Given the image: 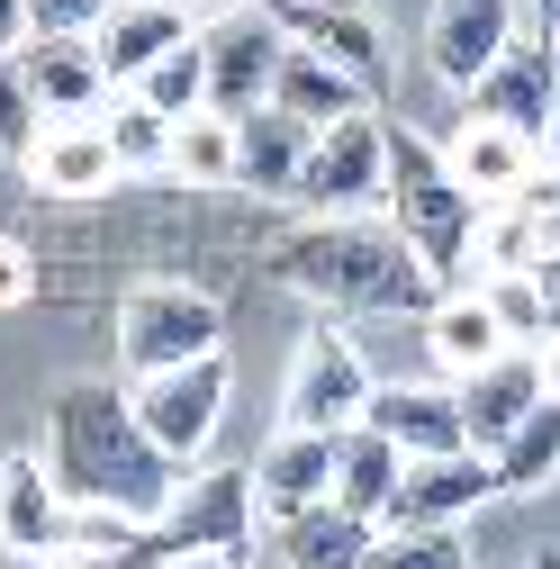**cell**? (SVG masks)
<instances>
[{"instance_id": "obj_4", "label": "cell", "mask_w": 560, "mask_h": 569, "mask_svg": "<svg viewBox=\"0 0 560 569\" xmlns=\"http://www.w3.org/2000/svg\"><path fill=\"white\" fill-rule=\"evenodd\" d=\"M227 343V308L208 290H181V280H146V290H127L118 308V371L127 380H154V371H181L199 352Z\"/></svg>"}, {"instance_id": "obj_15", "label": "cell", "mask_w": 560, "mask_h": 569, "mask_svg": "<svg viewBox=\"0 0 560 569\" xmlns=\"http://www.w3.org/2000/svg\"><path fill=\"white\" fill-rule=\"evenodd\" d=\"M199 28H208V19L190 10V0H118V10L100 19V37H91V46H100V63H109V82H118V91H136V82H146L172 46H190Z\"/></svg>"}, {"instance_id": "obj_24", "label": "cell", "mask_w": 560, "mask_h": 569, "mask_svg": "<svg viewBox=\"0 0 560 569\" xmlns=\"http://www.w3.org/2000/svg\"><path fill=\"white\" fill-rule=\"evenodd\" d=\"M371 542H380V525H371V516H343L334 497L280 525V560H290V569H362Z\"/></svg>"}, {"instance_id": "obj_38", "label": "cell", "mask_w": 560, "mask_h": 569, "mask_svg": "<svg viewBox=\"0 0 560 569\" xmlns=\"http://www.w3.org/2000/svg\"><path fill=\"white\" fill-rule=\"evenodd\" d=\"M154 569H244V551H163Z\"/></svg>"}, {"instance_id": "obj_28", "label": "cell", "mask_w": 560, "mask_h": 569, "mask_svg": "<svg viewBox=\"0 0 560 569\" xmlns=\"http://www.w3.org/2000/svg\"><path fill=\"white\" fill-rule=\"evenodd\" d=\"M488 470H498V497H542L560 479V398H542L516 435L488 452Z\"/></svg>"}, {"instance_id": "obj_21", "label": "cell", "mask_w": 560, "mask_h": 569, "mask_svg": "<svg viewBox=\"0 0 560 569\" xmlns=\"http://www.w3.org/2000/svg\"><path fill=\"white\" fill-rule=\"evenodd\" d=\"M443 163H452V181H461L479 208H507V199H524V181L542 172V146H524V136H507V127L461 118V136L443 146Z\"/></svg>"}, {"instance_id": "obj_25", "label": "cell", "mask_w": 560, "mask_h": 569, "mask_svg": "<svg viewBox=\"0 0 560 569\" xmlns=\"http://www.w3.org/2000/svg\"><path fill=\"white\" fill-rule=\"evenodd\" d=\"M398 470H407V452L380 435V425H353V435H334V507L380 525V507H389Z\"/></svg>"}, {"instance_id": "obj_3", "label": "cell", "mask_w": 560, "mask_h": 569, "mask_svg": "<svg viewBox=\"0 0 560 569\" xmlns=\"http://www.w3.org/2000/svg\"><path fill=\"white\" fill-rule=\"evenodd\" d=\"M479 218H488V208L452 181L443 146H426L416 127L389 118V227L407 236V253L426 262L443 290H470V271H479Z\"/></svg>"}, {"instance_id": "obj_39", "label": "cell", "mask_w": 560, "mask_h": 569, "mask_svg": "<svg viewBox=\"0 0 560 569\" xmlns=\"http://www.w3.org/2000/svg\"><path fill=\"white\" fill-rule=\"evenodd\" d=\"M0 569H82L73 551H0Z\"/></svg>"}, {"instance_id": "obj_6", "label": "cell", "mask_w": 560, "mask_h": 569, "mask_svg": "<svg viewBox=\"0 0 560 569\" xmlns=\"http://www.w3.org/2000/svg\"><path fill=\"white\" fill-rule=\"evenodd\" d=\"M371 362H362V343L343 335V317L334 326H317L308 343H299V362H290V389H280V425L290 435H353V425L371 416Z\"/></svg>"}, {"instance_id": "obj_20", "label": "cell", "mask_w": 560, "mask_h": 569, "mask_svg": "<svg viewBox=\"0 0 560 569\" xmlns=\"http://www.w3.org/2000/svg\"><path fill=\"white\" fill-rule=\"evenodd\" d=\"M271 10H280V28H290V46H317L362 91H380V28H371L362 0H271Z\"/></svg>"}, {"instance_id": "obj_35", "label": "cell", "mask_w": 560, "mask_h": 569, "mask_svg": "<svg viewBox=\"0 0 560 569\" xmlns=\"http://www.w3.org/2000/svg\"><path fill=\"white\" fill-rule=\"evenodd\" d=\"M118 0H28V28L37 37H100V19Z\"/></svg>"}, {"instance_id": "obj_11", "label": "cell", "mask_w": 560, "mask_h": 569, "mask_svg": "<svg viewBox=\"0 0 560 569\" xmlns=\"http://www.w3.org/2000/svg\"><path fill=\"white\" fill-rule=\"evenodd\" d=\"M551 91H560V46L551 37H516L470 82V118L479 127H507V136H524V146L551 154Z\"/></svg>"}, {"instance_id": "obj_23", "label": "cell", "mask_w": 560, "mask_h": 569, "mask_svg": "<svg viewBox=\"0 0 560 569\" xmlns=\"http://www.w3.org/2000/svg\"><path fill=\"white\" fill-rule=\"evenodd\" d=\"M271 109H290L299 127L326 136V127H343V118H362L371 91L343 73V63H326L317 46H290V54H280V82H271Z\"/></svg>"}, {"instance_id": "obj_41", "label": "cell", "mask_w": 560, "mask_h": 569, "mask_svg": "<svg viewBox=\"0 0 560 569\" xmlns=\"http://www.w3.org/2000/svg\"><path fill=\"white\" fill-rule=\"evenodd\" d=\"M533 352H542V389H551V398H560V335H542V343H533Z\"/></svg>"}, {"instance_id": "obj_36", "label": "cell", "mask_w": 560, "mask_h": 569, "mask_svg": "<svg viewBox=\"0 0 560 569\" xmlns=\"http://www.w3.org/2000/svg\"><path fill=\"white\" fill-rule=\"evenodd\" d=\"M37 299V253L19 236H0V308H28Z\"/></svg>"}, {"instance_id": "obj_31", "label": "cell", "mask_w": 560, "mask_h": 569, "mask_svg": "<svg viewBox=\"0 0 560 569\" xmlns=\"http://www.w3.org/2000/svg\"><path fill=\"white\" fill-rule=\"evenodd\" d=\"M479 299H488V317H498V335L524 343V352L551 335V308H542V280H533V271H488Z\"/></svg>"}, {"instance_id": "obj_33", "label": "cell", "mask_w": 560, "mask_h": 569, "mask_svg": "<svg viewBox=\"0 0 560 569\" xmlns=\"http://www.w3.org/2000/svg\"><path fill=\"white\" fill-rule=\"evenodd\" d=\"M37 136H46V109H37L28 73H19V54H10V63H0V154L28 163V154H37Z\"/></svg>"}, {"instance_id": "obj_32", "label": "cell", "mask_w": 560, "mask_h": 569, "mask_svg": "<svg viewBox=\"0 0 560 569\" xmlns=\"http://www.w3.org/2000/svg\"><path fill=\"white\" fill-rule=\"evenodd\" d=\"M136 100H146V109H163V118L208 109V46H199V37H190V46H172V54L154 63V73L136 82Z\"/></svg>"}, {"instance_id": "obj_13", "label": "cell", "mask_w": 560, "mask_h": 569, "mask_svg": "<svg viewBox=\"0 0 560 569\" xmlns=\"http://www.w3.org/2000/svg\"><path fill=\"white\" fill-rule=\"evenodd\" d=\"M452 398H461V425H470V452H498L516 425L551 398L542 389V352H524V343H507L498 362H479V371H461L452 380Z\"/></svg>"}, {"instance_id": "obj_10", "label": "cell", "mask_w": 560, "mask_h": 569, "mask_svg": "<svg viewBox=\"0 0 560 569\" xmlns=\"http://www.w3.org/2000/svg\"><path fill=\"white\" fill-rule=\"evenodd\" d=\"M488 497H498V470L488 452H443V461H407L389 507H380V533H461Z\"/></svg>"}, {"instance_id": "obj_12", "label": "cell", "mask_w": 560, "mask_h": 569, "mask_svg": "<svg viewBox=\"0 0 560 569\" xmlns=\"http://www.w3.org/2000/svg\"><path fill=\"white\" fill-rule=\"evenodd\" d=\"M516 37H524V28H516V0H434V10H426V73L470 100V82H479Z\"/></svg>"}, {"instance_id": "obj_44", "label": "cell", "mask_w": 560, "mask_h": 569, "mask_svg": "<svg viewBox=\"0 0 560 569\" xmlns=\"http://www.w3.org/2000/svg\"><path fill=\"white\" fill-rule=\"evenodd\" d=\"M533 569H560V542H551V551H533Z\"/></svg>"}, {"instance_id": "obj_22", "label": "cell", "mask_w": 560, "mask_h": 569, "mask_svg": "<svg viewBox=\"0 0 560 569\" xmlns=\"http://www.w3.org/2000/svg\"><path fill=\"white\" fill-rule=\"evenodd\" d=\"M236 190H262V199H299V172H308V146L317 127H299L290 109H253L236 118Z\"/></svg>"}, {"instance_id": "obj_45", "label": "cell", "mask_w": 560, "mask_h": 569, "mask_svg": "<svg viewBox=\"0 0 560 569\" xmlns=\"http://www.w3.org/2000/svg\"><path fill=\"white\" fill-rule=\"evenodd\" d=\"M190 10H199V19H218V10H227V0H190Z\"/></svg>"}, {"instance_id": "obj_37", "label": "cell", "mask_w": 560, "mask_h": 569, "mask_svg": "<svg viewBox=\"0 0 560 569\" xmlns=\"http://www.w3.org/2000/svg\"><path fill=\"white\" fill-rule=\"evenodd\" d=\"M28 37H37V28H28V0H0V63H10Z\"/></svg>"}, {"instance_id": "obj_14", "label": "cell", "mask_w": 560, "mask_h": 569, "mask_svg": "<svg viewBox=\"0 0 560 569\" xmlns=\"http://www.w3.org/2000/svg\"><path fill=\"white\" fill-rule=\"evenodd\" d=\"M19 73H28L46 127L54 118H109V100H118V82H109V63H100L91 37H28L19 46Z\"/></svg>"}, {"instance_id": "obj_40", "label": "cell", "mask_w": 560, "mask_h": 569, "mask_svg": "<svg viewBox=\"0 0 560 569\" xmlns=\"http://www.w3.org/2000/svg\"><path fill=\"white\" fill-rule=\"evenodd\" d=\"M533 280H542V308H551V335H560V253H551V262H542Z\"/></svg>"}, {"instance_id": "obj_9", "label": "cell", "mask_w": 560, "mask_h": 569, "mask_svg": "<svg viewBox=\"0 0 560 569\" xmlns=\"http://www.w3.org/2000/svg\"><path fill=\"white\" fill-rule=\"evenodd\" d=\"M199 46H208V109H227V118L271 109L280 54H290V28H280V10H227V19L199 28Z\"/></svg>"}, {"instance_id": "obj_43", "label": "cell", "mask_w": 560, "mask_h": 569, "mask_svg": "<svg viewBox=\"0 0 560 569\" xmlns=\"http://www.w3.org/2000/svg\"><path fill=\"white\" fill-rule=\"evenodd\" d=\"M551 154H560V91H551Z\"/></svg>"}, {"instance_id": "obj_7", "label": "cell", "mask_w": 560, "mask_h": 569, "mask_svg": "<svg viewBox=\"0 0 560 569\" xmlns=\"http://www.w3.org/2000/svg\"><path fill=\"white\" fill-rule=\"evenodd\" d=\"M227 389H236L227 352H199V362H181V371L127 380V407H136V425H146V435L190 470V461H208V443H218V425H227Z\"/></svg>"}, {"instance_id": "obj_2", "label": "cell", "mask_w": 560, "mask_h": 569, "mask_svg": "<svg viewBox=\"0 0 560 569\" xmlns=\"http://www.w3.org/2000/svg\"><path fill=\"white\" fill-rule=\"evenodd\" d=\"M271 280L280 290H299L334 317H407V308H443V280L407 253V236L389 218H308L290 227L271 253Z\"/></svg>"}, {"instance_id": "obj_46", "label": "cell", "mask_w": 560, "mask_h": 569, "mask_svg": "<svg viewBox=\"0 0 560 569\" xmlns=\"http://www.w3.org/2000/svg\"><path fill=\"white\" fill-rule=\"evenodd\" d=\"M551 181H560V154H551Z\"/></svg>"}, {"instance_id": "obj_1", "label": "cell", "mask_w": 560, "mask_h": 569, "mask_svg": "<svg viewBox=\"0 0 560 569\" xmlns=\"http://www.w3.org/2000/svg\"><path fill=\"white\" fill-rule=\"evenodd\" d=\"M46 470H54V488L73 497V507H109V516H136V525H163V507L190 479L146 425H136L118 380L54 389V407H46Z\"/></svg>"}, {"instance_id": "obj_42", "label": "cell", "mask_w": 560, "mask_h": 569, "mask_svg": "<svg viewBox=\"0 0 560 569\" xmlns=\"http://www.w3.org/2000/svg\"><path fill=\"white\" fill-rule=\"evenodd\" d=\"M516 10H533V28H542V37L560 28V0H516Z\"/></svg>"}, {"instance_id": "obj_34", "label": "cell", "mask_w": 560, "mask_h": 569, "mask_svg": "<svg viewBox=\"0 0 560 569\" xmlns=\"http://www.w3.org/2000/svg\"><path fill=\"white\" fill-rule=\"evenodd\" d=\"M362 569H470V542L461 533H380Z\"/></svg>"}, {"instance_id": "obj_18", "label": "cell", "mask_w": 560, "mask_h": 569, "mask_svg": "<svg viewBox=\"0 0 560 569\" xmlns=\"http://www.w3.org/2000/svg\"><path fill=\"white\" fill-rule=\"evenodd\" d=\"M362 425H380V435L407 452V461H443V452H470V425H461V398H452V380H398V389H371V416Z\"/></svg>"}, {"instance_id": "obj_19", "label": "cell", "mask_w": 560, "mask_h": 569, "mask_svg": "<svg viewBox=\"0 0 560 569\" xmlns=\"http://www.w3.org/2000/svg\"><path fill=\"white\" fill-rule=\"evenodd\" d=\"M334 497V435H280L262 443V461H253V507L271 516V525H290V516H308V507H326Z\"/></svg>"}, {"instance_id": "obj_30", "label": "cell", "mask_w": 560, "mask_h": 569, "mask_svg": "<svg viewBox=\"0 0 560 569\" xmlns=\"http://www.w3.org/2000/svg\"><path fill=\"white\" fill-rule=\"evenodd\" d=\"M100 127H109V146H118L127 172H172V127H181V118H163V109H146V100L127 91V100H109Z\"/></svg>"}, {"instance_id": "obj_26", "label": "cell", "mask_w": 560, "mask_h": 569, "mask_svg": "<svg viewBox=\"0 0 560 569\" xmlns=\"http://www.w3.org/2000/svg\"><path fill=\"white\" fill-rule=\"evenodd\" d=\"M426 343H434L443 380H461V371H479V362H498V352H507L498 317H488V299H479V280H470V290H443V308L426 317Z\"/></svg>"}, {"instance_id": "obj_27", "label": "cell", "mask_w": 560, "mask_h": 569, "mask_svg": "<svg viewBox=\"0 0 560 569\" xmlns=\"http://www.w3.org/2000/svg\"><path fill=\"white\" fill-rule=\"evenodd\" d=\"M560 253V218H542L533 199H507L479 218V280L488 271H542Z\"/></svg>"}, {"instance_id": "obj_8", "label": "cell", "mask_w": 560, "mask_h": 569, "mask_svg": "<svg viewBox=\"0 0 560 569\" xmlns=\"http://www.w3.org/2000/svg\"><path fill=\"white\" fill-rule=\"evenodd\" d=\"M253 470H199L181 479V497L163 507V525H146V551L136 569H154L163 551H244L253 542Z\"/></svg>"}, {"instance_id": "obj_17", "label": "cell", "mask_w": 560, "mask_h": 569, "mask_svg": "<svg viewBox=\"0 0 560 569\" xmlns=\"http://www.w3.org/2000/svg\"><path fill=\"white\" fill-rule=\"evenodd\" d=\"M0 551H73V497L54 488L46 452L0 461Z\"/></svg>"}, {"instance_id": "obj_29", "label": "cell", "mask_w": 560, "mask_h": 569, "mask_svg": "<svg viewBox=\"0 0 560 569\" xmlns=\"http://www.w3.org/2000/svg\"><path fill=\"white\" fill-rule=\"evenodd\" d=\"M236 118L227 109H190L181 127H172V181H190V190H236Z\"/></svg>"}, {"instance_id": "obj_5", "label": "cell", "mask_w": 560, "mask_h": 569, "mask_svg": "<svg viewBox=\"0 0 560 569\" xmlns=\"http://www.w3.org/2000/svg\"><path fill=\"white\" fill-rule=\"evenodd\" d=\"M299 208H308V218H389V118L380 109L326 127L308 146Z\"/></svg>"}, {"instance_id": "obj_16", "label": "cell", "mask_w": 560, "mask_h": 569, "mask_svg": "<svg viewBox=\"0 0 560 569\" xmlns=\"http://www.w3.org/2000/svg\"><path fill=\"white\" fill-rule=\"evenodd\" d=\"M19 172H28L46 199H100V190L127 181V163H118V146H109V127H100V118H54Z\"/></svg>"}]
</instances>
